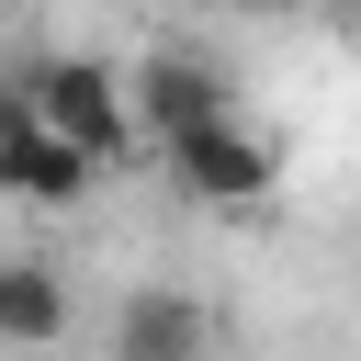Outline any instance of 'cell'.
Masks as SVG:
<instances>
[{"label": "cell", "mask_w": 361, "mask_h": 361, "mask_svg": "<svg viewBox=\"0 0 361 361\" xmlns=\"http://www.w3.org/2000/svg\"><path fill=\"white\" fill-rule=\"evenodd\" d=\"M113 361H203V305L169 293V282L124 293V316H113Z\"/></svg>", "instance_id": "4"}, {"label": "cell", "mask_w": 361, "mask_h": 361, "mask_svg": "<svg viewBox=\"0 0 361 361\" xmlns=\"http://www.w3.org/2000/svg\"><path fill=\"white\" fill-rule=\"evenodd\" d=\"M0 338L11 350H56L68 338V282L45 259H0Z\"/></svg>", "instance_id": "5"}, {"label": "cell", "mask_w": 361, "mask_h": 361, "mask_svg": "<svg viewBox=\"0 0 361 361\" xmlns=\"http://www.w3.org/2000/svg\"><path fill=\"white\" fill-rule=\"evenodd\" d=\"M23 102H34V124H45V135H68L90 169L124 147V79H113V68H90V56H45V68H23Z\"/></svg>", "instance_id": "1"}, {"label": "cell", "mask_w": 361, "mask_h": 361, "mask_svg": "<svg viewBox=\"0 0 361 361\" xmlns=\"http://www.w3.org/2000/svg\"><path fill=\"white\" fill-rule=\"evenodd\" d=\"M135 113L180 147V135H203V124H226V79L203 68V56H147L135 68Z\"/></svg>", "instance_id": "3"}, {"label": "cell", "mask_w": 361, "mask_h": 361, "mask_svg": "<svg viewBox=\"0 0 361 361\" xmlns=\"http://www.w3.org/2000/svg\"><path fill=\"white\" fill-rule=\"evenodd\" d=\"M169 180L180 192H203V203H271V180H282V147L259 135V124H203V135H180L169 147Z\"/></svg>", "instance_id": "2"}]
</instances>
